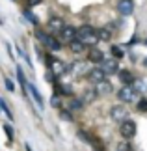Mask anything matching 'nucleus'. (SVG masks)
<instances>
[{
  "instance_id": "f257e3e1",
  "label": "nucleus",
  "mask_w": 147,
  "mask_h": 151,
  "mask_svg": "<svg viewBox=\"0 0 147 151\" xmlns=\"http://www.w3.org/2000/svg\"><path fill=\"white\" fill-rule=\"evenodd\" d=\"M76 39H80L82 43L86 45H91V47H95V43L99 41L97 37V30L90 24H82L80 28H76Z\"/></svg>"
},
{
  "instance_id": "f03ea898",
  "label": "nucleus",
  "mask_w": 147,
  "mask_h": 151,
  "mask_svg": "<svg viewBox=\"0 0 147 151\" xmlns=\"http://www.w3.org/2000/svg\"><path fill=\"white\" fill-rule=\"evenodd\" d=\"M36 37L39 39V43L43 45L45 49H49L50 52L62 50V43L58 41V37H54L52 34H47V32H43V30H36Z\"/></svg>"
},
{
  "instance_id": "7ed1b4c3",
  "label": "nucleus",
  "mask_w": 147,
  "mask_h": 151,
  "mask_svg": "<svg viewBox=\"0 0 147 151\" xmlns=\"http://www.w3.org/2000/svg\"><path fill=\"white\" fill-rule=\"evenodd\" d=\"M47 60H49V71L54 77H62L63 73H67V65L62 60H56V58H50V56H47Z\"/></svg>"
},
{
  "instance_id": "20e7f679",
  "label": "nucleus",
  "mask_w": 147,
  "mask_h": 151,
  "mask_svg": "<svg viewBox=\"0 0 147 151\" xmlns=\"http://www.w3.org/2000/svg\"><path fill=\"white\" fill-rule=\"evenodd\" d=\"M119 132L123 138H127V140H131V138L136 136V123H134L132 119H125L119 123Z\"/></svg>"
},
{
  "instance_id": "39448f33",
  "label": "nucleus",
  "mask_w": 147,
  "mask_h": 151,
  "mask_svg": "<svg viewBox=\"0 0 147 151\" xmlns=\"http://www.w3.org/2000/svg\"><path fill=\"white\" fill-rule=\"evenodd\" d=\"M110 116H112V119H114V121L121 123V121L128 119V108H125L123 104H114V106L110 108Z\"/></svg>"
},
{
  "instance_id": "423d86ee",
  "label": "nucleus",
  "mask_w": 147,
  "mask_h": 151,
  "mask_svg": "<svg viewBox=\"0 0 147 151\" xmlns=\"http://www.w3.org/2000/svg\"><path fill=\"white\" fill-rule=\"evenodd\" d=\"M73 39H76V28L65 24L63 30L58 34V41H60V43H71Z\"/></svg>"
},
{
  "instance_id": "0eeeda50",
  "label": "nucleus",
  "mask_w": 147,
  "mask_h": 151,
  "mask_svg": "<svg viewBox=\"0 0 147 151\" xmlns=\"http://www.w3.org/2000/svg\"><path fill=\"white\" fill-rule=\"evenodd\" d=\"M26 91H28V95H30L32 99L36 101V104L39 106V110H43V108H45V101H43V97H41V93H39L37 86L32 84V82H28V84H26Z\"/></svg>"
},
{
  "instance_id": "6e6552de",
  "label": "nucleus",
  "mask_w": 147,
  "mask_h": 151,
  "mask_svg": "<svg viewBox=\"0 0 147 151\" xmlns=\"http://www.w3.org/2000/svg\"><path fill=\"white\" fill-rule=\"evenodd\" d=\"M117 97H119L121 103H132V101H136V91H134L132 86H123L117 91Z\"/></svg>"
},
{
  "instance_id": "1a4fd4ad",
  "label": "nucleus",
  "mask_w": 147,
  "mask_h": 151,
  "mask_svg": "<svg viewBox=\"0 0 147 151\" xmlns=\"http://www.w3.org/2000/svg\"><path fill=\"white\" fill-rule=\"evenodd\" d=\"M86 77H87V80L90 82H101V80H106V75H104V71L101 67H93V69H90V71L86 73Z\"/></svg>"
},
{
  "instance_id": "9d476101",
  "label": "nucleus",
  "mask_w": 147,
  "mask_h": 151,
  "mask_svg": "<svg viewBox=\"0 0 147 151\" xmlns=\"http://www.w3.org/2000/svg\"><path fill=\"white\" fill-rule=\"evenodd\" d=\"M87 62L103 63L104 62V52L101 49H97V47H90V50H87Z\"/></svg>"
},
{
  "instance_id": "9b49d317",
  "label": "nucleus",
  "mask_w": 147,
  "mask_h": 151,
  "mask_svg": "<svg viewBox=\"0 0 147 151\" xmlns=\"http://www.w3.org/2000/svg\"><path fill=\"white\" fill-rule=\"evenodd\" d=\"M63 26H65V22H63L62 17H52V19H49V22H47V28L54 34H60L63 30Z\"/></svg>"
},
{
  "instance_id": "f8f14e48",
  "label": "nucleus",
  "mask_w": 147,
  "mask_h": 151,
  "mask_svg": "<svg viewBox=\"0 0 147 151\" xmlns=\"http://www.w3.org/2000/svg\"><path fill=\"white\" fill-rule=\"evenodd\" d=\"M99 67L104 71V75H114L119 71V65H117V60H104L103 63H99Z\"/></svg>"
},
{
  "instance_id": "ddd939ff",
  "label": "nucleus",
  "mask_w": 147,
  "mask_h": 151,
  "mask_svg": "<svg viewBox=\"0 0 147 151\" xmlns=\"http://www.w3.org/2000/svg\"><path fill=\"white\" fill-rule=\"evenodd\" d=\"M117 11H119L121 15H131L132 11H134V4H132V0H119V4H117Z\"/></svg>"
},
{
  "instance_id": "4468645a",
  "label": "nucleus",
  "mask_w": 147,
  "mask_h": 151,
  "mask_svg": "<svg viewBox=\"0 0 147 151\" xmlns=\"http://www.w3.org/2000/svg\"><path fill=\"white\" fill-rule=\"evenodd\" d=\"M112 84L108 82V80H101V82H97L95 84V91H97V95H110L112 93Z\"/></svg>"
},
{
  "instance_id": "2eb2a0df",
  "label": "nucleus",
  "mask_w": 147,
  "mask_h": 151,
  "mask_svg": "<svg viewBox=\"0 0 147 151\" xmlns=\"http://www.w3.org/2000/svg\"><path fill=\"white\" fill-rule=\"evenodd\" d=\"M97 91H95V88H90V90H86L84 93H82V97H80V101L84 103V104H91L93 101L97 99Z\"/></svg>"
},
{
  "instance_id": "dca6fc26",
  "label": "nucleus",
  "mask_w": 147,
  "mask_h": 151,
  "mask_svg": "<svg viewBox=\"0 0 147 151\" xmlns=\"http://www.w3.org/2000/svg\"><path fill=\"white\" fill-rule=\"evenodd\" d=\"M117 75H119V80L125 86H131L134 82V77H132V73L128 71V69H121V71H117Z\"/></svg>"
},
{
  "instance_id": "f3484780",
  "label": "nucleus",
  "mask_w": 147,
  "mask_h": 151,
  "mask_svg": "<svg viewBox=\"0 0 147 151\" xmlns=\"http://www.w3.org/2000/svg\"><path fill=\"white\" fill-rule=\"evenodd\" d=\"M15 73H17V80H19V84H21V90L22 91H26V77H24V71H22V67L17 63L15 65Z\"/></svg>"
},
{
  "instance_id": "a211bd4d",
  "label": "nucleus",
  "mask_w": 147,
  "mask_h": 151,
  "mask_svg": "<svg viewBox=\"0 0 147 151\" xmlns=\"http://www.w3.org/2000/svg\"><path fill=\"white\" fill-rule=\"evenodd\" d=\"M69 49H71V52H75V54H80V52H84L87 47L80 41V39H73V41L69 43Z\"/></svg>"
},
{
  "instance_id": "6ab92c4d",
  "label": "nucleus",
  "mask_w": 147,
  "mask_h": 151,
  "mask_svg": "<svg viewBox=\"0 0 147 151\" xmlns=\"http://www.w3.org/2000/svg\"><path fill=\"white\" fill-rule=\"evenodd\" d=\"M87 69V65L84 62H73L71 65H67V71H71V73H84Z\"/></svg>"
},
{
  "instance_id": "aec40b11",
  "label": "nucleus",
  "mask_w": 147,
  "mask_h": 151,
  "mask_svg": "<svg viewBox=\"0 0 147 151\" xmlns=\"http://www.w3.org/2000/svg\"><path fill=\"white\" fill-rule=\"evenodd\" d=\"M82 106H84V103H82L80 99H75V97H71L67 103V110L69 112H76V110H82Z\"/></svg>"
},
{
  "instance_id": "412c9836",
  "label": "nucleus",
  "mask_w": 147,
  "mask_h": 151,
  "mask_svg": "<svg viewBox=\"0 0 147 151\" xmlns=\"http://www.w3.org/2000/svg\"><path fill=\"white\" fill-rule=\"evenodd\" d=\"M0 112H4L6 116H8V119H9V121H13V114H11V110H9V106H8V103H6L2 97H0Z\"/></svg>"
},
{
  "instance_id": "4be33fe9",
  "label": "nucleus",
  "mask_w": 147,
  "mask_h": 151,
  "mask_svg": "<svg viewBox=\"0 0 147 151\" xmlns=\"http://www.w3.org/2000/svg\"><path fill=\"white\" fill-rule=\"evenodd\" d=\"M97 37H99V41H110L112 34L108 28H101V30H97Z\"/></svg>"
},
{
  "instance_id": "5701e85b",
  "label": "nucleus",
  "mask_w": 147,
  "mask_h": 151,
  "mask_svg": "<svg viewBox=\"0 0 147 151\" xmlns=\"http://www.w3.org/2000/svg\"><path fill=\"white\" fill-rule=\"evenodd\" d=\"M22 15H24V19L30 22V24H34V26H37V17L32 13L30 9H22Z\"/></svg>"
},
{
  "instance_id": "b1692460",
  "label": "nucleus",
  "mask_w": 147,
  "mask_h": 151,
  "mask_svg": "<svg viewBox=\"0 0 147 151\" xmlns=\"http://www.w3.org/2000/svg\"><path fill=\"white\" fill-rule=\"evenodd\" d=\"M131 86L134 88V91H136V93H140V91H145V88H147L145 82H142V80H136V78H134V82H132Z\"/></svg>"
},
{
  "instance_id": "393cba45",
  "label": "nucleus",
  "mask_w": 147,
  "mask_h": 151,
  "mask_svg": "<svg viewBox=\"0 0 147 151\" xmlns=\"http://www.w3.org/2000/svg\"><path fill=\"white\" fill-rule=\"evenodd\" d=\"M110 52H112V56H114V60H121V58L125 56V52H123V49H121V47H115V45L110 49Z\"/></svg>"
},
{
  "instance_id": "a878e982",
  "label": "nucleus",
  "mask_w": 147,
  "mask_h": 151,
  "mask_svg": "<svg viewBox=\"0 0 147 151\" xmlns=\"http://www.w3.org/2000/svg\"><path fill=\"white\" fill-rule=\"evenodd\" d=\"M50 104H52L54 108H62V97H60V95H52Z\"/></svg>"
},
{
  "instance_id": "bb28decb",
  "label": "nucleus",
  "mask_w": 147,
  "mask_h": 151,
  "mask_svg": "<svg viewBox=\"0 0 147 151\" xmlns=\"http://www.w3.org/2000/svg\"><path fill=\"white\" fill-rule=\"evenodd\" d=\"M60 118L62 119H67V121H73V116H71V112H69V110H60Z\"/></svg>"
},
{
  "instance_id": "cd10ccee",
  "label": "nucleus",
  "mask_w": 147,
  "mask_h": 151,
  "mask_svg": "<svg viewBox=\"0 0 147 151\" xmlns=\"http://www.w3.org/2000/svg\"><path fill=\"white\" fill-rule=\"evenodd\" d=\"M138 110L140 112H147V99H140L138 101Z\"/></svg>"
},
{
  "instance_id": "c85d7f7f",
  "label": "nucleus",
  "mask_w": 147,
  "mask_h": 151,
  "mask_svg": "<svg viewBox=\"0 0 147 151\" xmlns=\"http://www.w3.org/2000/svg\"><path fill=\"white\" fill-rule=\"evenodd\" d=\"M117 151H132V146L128 142H123V144H119V147H117Z\"/></svg>"
},
{
  "instance_id": "c756f323",
  "label": "nucleus",
  "mask_w": 147,
  "mask_h": 151,
  "mask_svg": "<svg viewBox=\"0 0 147 151\" xmlns=\"http://www.w3.org/2000/svg\"><path fill=\"white\" fill-rule=\"evenodd\" d=\"M4 84H6V88H8V91H15V84L11 82L9 78H4Z\"/></svg>"
},
{
  "instance_id": "7c9ffc66",
  "label": "nucleus",
  "mask_w": 147,
  "mask_h": 151,
  "mask_svg": "<svg viewBox=\"0 0 147 151\" xmlns=\"http://www.w3.org/2000/svg\"><path fill=\"white\" fill-rule=\"evenodd\" d=\"M4 131H6V134H8L9 142H11V140H13V129H11L9 125H4Z\"/></svg>"
},
{
  "instance_id": "2f4dec72",
  "label": "nucleus",
  "mask_w": 147,
  "mask_h": 151,
  "mask_svg": "<svg viewBox=\"0 0 147 151\" xmlns=\"http://www.w3.org/2000/svg\"><path fill=\"white\" fill-rule=\"evenodd\" d=\"M45 80H49V82H52V84L56 82V80H54V75H52L50 71H47V73H45Z\"/></svg>"
},
{
  "instance_id": "473e14b6",
  "label": "nucleus",
  "mask_w": 147,
  "mask_h": 151,
  "mask_svg": "<svg viewBox=\"0 0 147 151\" xmlns=\"http://www.w3.org/2000/svg\"><path fill=\"white\" fill-rule=\"evenodd\" d=\"M41 2H43V0H26V4L30 6V8H34V6H39Z\"/></svg>"
},
{
  "instance_id": "72a5a7b5",
  "label": "nucleus",
  "mask_w": 147,
  "mask_h": 151,
  "mask_svg": "<svg viewBox=\"0 0 147 151\" xmlns=\"http://www.w3.org/2000/svg\"><path fill=\"white\" fill-rule=\"evenodd\" d=\"M24 147H26V151H34V149H32V146H30V144H24Z\"/></svg>"
},
{
  "instance_id": "f704fd0d",
  "label": "nucleus",
  "mask_w": 147,
  "mask_h": 151,
  "mask_svg": "<svg viewBox=\"0 0 147 151\" xmlns=\"http://www.w3.org/2000/svg\"><path fill=\"white\" fill-rule=\"evenodd\" d=\"M143 65H145V67H147V56H145V60H143Z\"/></svg>"
},
{
  "instance_id": "c9c22d12",
  "label": "nucleus",
  "mask_w": 147,
  "mask_h": 151,
  "mask_svg": "<svg viewBox=\"0 0 147 151\" xmlns=\"http://www.w3.org/2000/svg\"><path fill=\"white\" fill-rule=\"evenodd\" d=\"M145 45H147V39H145Z\"/></svg>"
}]
</instances>
